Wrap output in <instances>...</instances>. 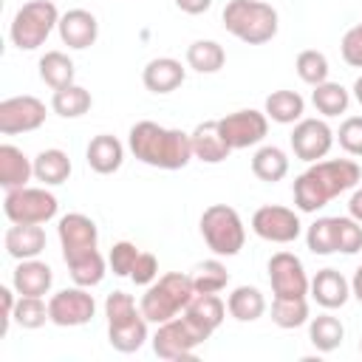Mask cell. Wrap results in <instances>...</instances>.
<instances>
[{"label": "cell", "instance_id": "13", "mask_svg": "<svg viewBox=\"0 0 362 362\" xmlns=\"http://www.w3.org/2000/svg\"><path fill=\"white\" fill-rule=\"evenodd\" d=\"M218 127L232 150H246V147H257L266 139L269 116L263 110L243 107V110H235V113H226L223 119H218Z\"/></svg>", "mask_w": 362, "mask_h": 362}, {"label": "cell", "instance_id": "41", "mask_svg": "<svg viewBox=\"0 0 362 362\" xmlns=\"http://www.w3.org/2000/svg\"><path fill=\"white\" fill-rule=\"evenodd\" d=\"M337 141L339 147L354 156V158H362V116H348L342 119L339 130H337Z\"/></svg>", "mask_w": 362, "mask_h": 362}, {"label": "cell", "instance_id": "20", "mask_svg": "<svg viewBox=\"0 0 362 362\" xmlns=\"http://www.w3.org/2000/svg\"><path fill=\"white\" fill-rule=\"evenodd\" d=\"M184 79H187V68H184L175 57H156V59H150V62L144 65V71H141L144 88H147L150 93H158V96L178 90V88L184 85Z\"/></svg>", "mask_w": 362, "mask_h": 362}, {"label": "cell", "instance_id": "36", "mask_svg": "<svg viewBox=\"0 0 362 362\" xmlns=\"http://www.w3.org/2000/svg\"><path fill=\"white\" fill-rule=\"evenodd\" d=\"M308 317V300L305 297H274L272 300V322L277 328L294 331L300 325H305Z\"/></svg>", "mask_w": 362, "mask_h": 362}, {"label": "cell", "instance_id": "24", "mask_svg": "<svg viewBox=\"0 0 362 362\" xmlns=\"http://www.w3.org/2000/svg\"><path fill=\"white\" fill-rule=\"evenodd\" d=\"M34 178V158H28L17 144H0V187L17 189Z\"/></svg>", "mask_w": 362, "mask_h": 362}, {"label": "cell", "instance_id": "7", "mask_svg": "<svg viewBox=\"0 0 362 362\" xmlns=\"http://www.w3.org/2000/svg\"><path fill=\"white\" fill-rule=\"evenodd\" d=\"M201 238L215 257H235L246 243V226L235 206L212 204L201 212Z\"/></svg>", "mask_w": 362, "mask_h": 362}, {"label": "cell", "instance_id": "25", "mask_svg": "<svg viewBox=\"0 0 362 362\" xmlns=\"http://www.w3.org/2000/svg\"><path fill=\"white\" fill-rule=\"evenodd\" d=\"M71 158L65 150L59 147H48V150H40L34 156V178L42 184V187H59L71 178Z\"/></svg>", "mask_w": 362, "mask_h": 362}, {"label": "cell", "instance_id": "35", "mask_svg": "<svg viewBox=\"0 0 362 362\" xmlns=\"http://www.w3.org/2000/svg\"><path fill=\"white\" fill-rule=\"evenodd\" d=\"M187 65L198 74H218L226 65V51L215 40H195L187 48Z\"/></svg>", "mask_w": 362, "mask_h": 362}, {"label": "cell", "instance_id": "30", "mask_svg": "<svg viewBox=\"0 0 362 362\" xmlns=\"http://www.w3.org/2000/svg\"><path fill=\"white\" fill-rule=\"evenodd\" d=\"M308 339L320 354H331L342 345L345 339V325L339 317H334L331 311H322L317 317L308 320Z\"/></svg>", "mask_w": 362, "mask_h": 362}, {"label": "cell", "instance_id": "4", "mask_svg": "<svg viewBox=\"0 0 362 362\" xmlns=\"http://www.w3.org/2000/svg\"><path fill=\"white\" fill-rule=\"evenodd\" d=\"M221 20H223V28L246 45H263L274 40L280 28L277 8L266 0H229L223 6Z\"/></svg>", "mask_w": 362, "mask_h": 362}, {"label": "cell", "instance_id": "21", "mask_svg": "<svg viewBox=\"0 0 362 362\" xmlns=\"http://www.w3.org/2000/svg\"><path fill=\"white\" fill-rule=\"evenodd\" d=\"M189 144H192V158H198L204 164H221L232 153V147L226 144V139L218 127V119L195 124V130L189 133Z\"/></svg>", "mask_w": 362, "mask_h": 362}, {"label": "cell", "instance_id": "1", "mask_svg": "<svg viewBox=\"0 0 362 362\" xmlns=\"http://www.w3.org/2000/svg\"><path fill=\"white\" fill-rule=\"evenodd\" d=\"M57 235H59V249L62 260L68 266V274L76 286L93 288L105 280L107 260L99 252V229L93 218L82 212H68L57 221Z\"/></svg>", "mask_w": 362, "mask_h": 362}, {"label": "cell", "instance_id": "22", "mask_svg": "<svg viewBox=\"0 0 362 362\" xmlns=\"http://www.w3.org/2000/svg\"><path fill=\"white\" fill-rule=\"evenodd\" d=\"M45 229L37 223H11L3 235L6 255L14 260H31L45 252Z\"/></svg>", "mask_w": 362, "mask_h": 362}, {"label": "cell", "instance_id": "15", "mask_svg": "<svg viewBox=\"0 0 362 362\" xmlns=\"http://www.w3.org/2000/svg\"><path fill=\"white\" fill-rule=\"evenodd\" d=\"M288 141H291V150H294V156L300 161L314 164V161H322L331 153V147L337 141V133L328 127L325 119H305L303 116L294 124Z\"/></svg>", "mask_w": 362, "mask_h": 362}, {"label": "cell", "instance_id": "17", "mask_svg": "<svg viewBox=\"0 0 362 362\" xmlns=\"http://www.w3.org/2000/svg\"><path fill=\"white\" fill-rule=\"evenodd\" d=\"M59 40L74 51H85L99 40V20L88 8H68L59 17Z\"/></svg>", "mask_w": 362, "mask_h": 362}, {"label": "cell", "instance_id": "6", "mask_svg": "<svg viewBox=\"0 0 362 362\" xmlns=\"http://www.w3.org/2000/svg\"><path fill=\"white\" fill-rule=\"evenodd\" d=\"M195 294V286H192V274H184V272H167L161 274L156 283L147 286V291L141 294L139 300V308L141 314L147 317V322H167L173 317H178L189 300Z\"/></svg>", "mask_w": 362, "mask_h": 362}, {"label": "cell", "instance_id": "10", "mask_svg": "<svg viewBox=\"0 0 362 362\" xmlns=\"http://www.w3.org/2000/svg\"><path fill=\"white\" fill-rule=\"evenodd\" d=\"M3 212L11 223H48L59 212V201L48 187H17L6 189L3 198Z\"/></svg>", "mask_w": 362, "mask_h": 362}, {"label": "cell", "instance_id": "27", "mask_svg": "<svg viewBox=\"0 0 362 362\" xmlns=\"http://www.w3.org/2000/svg\"><path fill=\"white\" fill-rule=\"evenodd\" d=\"M226 311L238 322H255L266 314V297L257 286H235L226 297Z\"/></svg>", "mask_w": 362, "mask_h": 362}, {"label": "cell", "instance_id": "31", "mask_svg": "<svg viewBox=\"0 0 362 362\" xmlns=\"http://www.w3.org/2000/svg\"><path fill=\"white\" fill-rule=\"evenodd\" d=\"M305 246L311 255H320V257L339 252V218L337 215L317 218L305 229Z\"/></svg>", "mask_w": 362, "mask_h": 362}, {"label": "cell", "instance_id": "14", "mask_svg": "<svg viewBox=\"0 0 362 362\" xmlns=\"http://www.w3.org/2000/svg\"><path fill=\"white\" fill-rule=\"evenodd\" d=\"M252 232L269 243H294L303 235L300 215L280 204H266L252 215Z\"/></svg>", "mask_w": 362, "mask_h": 362}, {"label": "cell", "instance_id": "45", "mask_svg": "<svg viewBox=\"0 0 362 362\" xmlns=\"http://www.w3.org/2000/svg\"><path fill=\"white\" fill-rule=\"evenodd\" d=\"M0 303H3V325H0V337L8 334L11 322H14V305H17V291L14 286H3L0 288Z\"/></svg>", "mask_w": 362, "mask_h": 362}, {"label": "cell", "instance_id": "50", "mask_svg": "<svg viewBox=\"0 0 362 362\" xmlns=\"http://www.w3.org/2000/svg\"><path fill=\"white\" fill-rule=\"evenodd\" d=\"M359 354H362V339H359Z\"/></svg>", "mask_w": 362, "mask_h": 362}, {"label": "cell", "instance_id": "38", "mask_svg": "<svg viewBox=\"0 0 362 362\" xmlns=\"http://www.w3.org/2000/svg\"><path fill=\"white\" fill-rule=\"evenodd\" d=\"M294 68H297V76H300L305 85H311V88L320 85V82H325L328 74H331L328 57H325L322 51H317V48H305V51H300Z\"/></svg>", "mask_w": 362, "mask_h": 362}, {"label": "cell", "instance_id": "2", "mask_svg": "<svg viewBox=\"0 0 362 362\" xmlns=\"http://www.w3.org/2000/svg\"><path fill=\"white\" fill-rule=\"evenodd\" d=\"M362 181V167L354 158H322L308 164L291 187L297 212H317L337 195L354 189Z\"/></svg>", "mask_w": 362, "mask_h": 362}, {"label": "cell", "instance_id": "48", "mask_svg": "<svg viewBox=\"0 0 362 362\" xmlns=\"http://www.w3.org/2000/svg\"><path fill=\"white\" fill-rule=\"evenodd\" d=\"M351 297L362 303V263H359V269H356L354 277H351Z\"/></svg>", "mask_w": 362, "mask_h": 362}, {"label": "cell", "instance_id": "34", "mask_svg": "<svg viewBox=\"0 0 362 362\" xmlns=\"http://www.w3.org/2000/svg\"><path fill=\"white\" fill-rule=\"evenodd\" d=\"M90 107H93L90 90L82 88V85H76V82L68 85V88L54 90V96H51V110H54L57 116H62V119H79V116H85Z\"/></svg>", "mask_w": 362, "mask_h": 362}, {"label": "cell", "instance_id": "47", "mask_svg": "<svg viewBox=\"0 0 362 362\" xmlns=\"http://www.w3.org/2000/svg\"><path fill=\"white\" fill-rule=\"evenodd\" d=\"M348 215L362 223V187H354V192L348 198Z\"/></svg>", "mask_w": 362, "mask_h": 362}, {"label": "cell", "instance_id": "23", "mask_svg": "<svg viewBox=\"0 0 362 362\" xmlns=\"http://www.w3.org/2000/svg\"><path fill=\"white\" fill-rule=\"evenodd\" d=\"M85 161L93 173L99 175H113L122 164H124V144L110 136V133H99L88 141V150H85Z\"/></svg>", "mask_w": 362, "mask_h": 362}, {"label": "cell", "instance_id": "42", "mask_svg": "<svg viewBox=\"0 0 362 362\" xmlns=\"http://www.w3.org/2000/svg\"><path fill=\"white\" fill-rule=\"evenodd\" d=\"M337 218H339V252L342 255L362 252V223L354 221L351 215H337Z\"/></svg>", "mask_w": 362, "mask_h": 362}, {"label": "cell", "instance_id": "28", "mask_svg": "<svg viewBox=\"0 0 362 362\" xmlns=\"http://www.w3.org/2000/svg\"><path fill=\"white\" fill-rule=\"evenodd\" d=\"M263 113L277 124H297L305 113V99L297 90H272L263 102Z\"/></svg>", "mask_w": 362, "mask_h": 362}, {"label": "cell", "instance_id": "5", "mask_svg": "<svg viewBox=\"0 0 362 362\" xmlns=\"http://www.w3.org/2000/svg\"><path fill=\"white\" fill-rule=\"evenodd\" d=\"M107 342L119 354H133L147 342V317L127 291H110L105 297Z\"/></svg>", "mask_w": 362, "mask_h": 362}, {"label": "cell", "instance_id": "49", "mask_svg": "<svg viewBox=\"0 0 362 362\" xmlns=\"http://www.w3.org/2000/svg\"><path fill=\"white\" fill-rule=\"evenodd\" d=\"M354 99H356V102L362 105V76H359V79L354 82Z\"/></svg>", "mask_w": 362, "mask_h": 362}, {"label": "cell", "instance_id": "29", "mask_svg": "<svg viewBox=\"0 0 362 362\" xmlns=\"http://www.w3.org/2000/svg\"><path fill=\"white\" fill-rule=\"evenodd\" d=\"M252 173L257 181H266V184H277L288 175V156L283 147L277 144H263L255 150L252 156Z\"/></svg>", "mask_w": 362, "mask_h": 362}, {"label": "cell", "instance_id": "16", "mask_svg": "<svg viewBox=\"0 0 362 362\" xmlns=\"http://www.w3.org/2000/svg\"><path fill=\"white\" fill-rule=\"evenodd\" d=\"M269 283L274 297H305L311 280L294 252H274L269 257Z\"/></svg>", "mask_w": 362, "mask_h": 362}, {"label": "cell", "instance_id": "3", "mask_svg": "<svg viewBox=\"0 0 362 362\" xmlns=\"http://www.w3.org/2000/svg\"><path fill=\"white\" fill-rule=\"evenodd\" d=\"M127 147L141 164L156 167V170H184L192 161L189 133L164 127L150 119H141L130 127Z\"/></svg>", "mask_w": 362, "mask_h": 362}, {"label": "cell", "instance_id": "39", "mask_svg": "<svg viewBox=\"0 0 362 362\" xmlns=\"http://www.w3.org/2000/svg\"><path fill=\"white\" fill-rule=\"evenodd\" d=\"M14 322L25 331L42 328L45 322H51L48 317V303L42 297H23L17 294V305H14Z\"/></svg>", "mask_w": 362, "mask_h": 362}, {"label": "cell", "instance_id": "44", "mask_svg": "<svg viewBox=\"0 0 362 362\" xmlns=\"http://www.w3.org/2000/svg\"><path fill=\"white\" fill-rule=\"evenodd\" d=\"M130 280L136 286H150L158 280V257L153 252H139V260L130 272Z\"/></svg>", "mask_w": 362, "mask_h": 362}, {"label": "cell", "instance_id": "11", "mask_svg": "<svg viewBox=\"0 0 362 362\" xmlns=\"http://www.w3.org/2000/svg\"><path fill=\"white\" fill-rule=\"evenodd\" d=\"M93 314H96V300L85 286L74 283V288H59L57 294L48 297V317L59 328L88 325Z\"/></svg>", "mask_w": 362, "mask_h": 362}, {"label": "cell", "instance_id": "43", "mask_svg": "<svg viewBox=\"0 0 362 362\" xmlns=\"http://www.w3.org/2000/svg\"><path fill=\"white\" fill-rule=\"evenodd\" d=\"M339 54L345 59V65L351 68H362V23L351 25L342 40H339Z\"/></svg>", "mask_w": 362, "mask_h": 362}, {"label": "cell", "instance_id": "12", "mask_svg": "<svg viewBox=\"0 0 362 362\" xmlns=\"http://www.w3.org/2000/svg\"><path fill=\"white\" fill-rule=\"evenodd\" d=\"M48 107L42 99L23 93V96H8L0 102V133L3 136H17V133H34L45 124Z\"/></svg>", "mask_w": 362, "mask_h": 362}, {"label": "cell", "instance_id": "18", "mask_svg": "<svg viewBox=\"0 0 362 362\" xmlns=\"http://www.w3.org/2000/svg\"><path fill=\"white\" fill-rule=\"evenodd\" d=\"M311 300L325 308V311H337L351 300V280L337 272V269H320L311 277V288H308Z\"/></svg>", "mask_w": 362, "mask_h": 362}, {"label": "cell", "instance_id": "40", "mask_svg": "<svg viewBox=\"0 0 362 362\" xmlns=\"http://www.w3.org/2000/svg\"><path fill=\"white\" fill-rule=\"evenodd\" d=\"M136 260H139V249H136V243H130V240H119V243H113L110 252H107V266H110V272H113L116 277H130Z\"/></svg>", "mask_w": 362, "mask_h": 362}, {"label": "cell", "instance_id": "19", "mask_svg": "<svg viewBox=\"0 0 362 362\" xmlns=\"http://www.w3.org/2000/svg\"><path fill=\"white\" fill-rule=\"evenodd\" d=\"M11 286L23 297H45L54 286V269L40 257L17 260V269L11 272Z\"/></svg>", "mask_w": 362, "mask_h": 362}, {"label": "cell", "instance_id": "8", "mask_svg": "<svg viewBox=\"0 0 362 362\" xmlns=\"http://www.w3.org/2000/svg\"><path fill=\"white\" fill-rule=\"evenodd\" d=\"M59 11L54 6V0H28L17 8V14L11 17L8 25V40L14 48L20 51H37L51 31L59 25Z\"/></svg>", "mask_w": 362, "mask_h": 362}, {"label": "cell", "instance_id": "26", "mask_svg": "<svg viewBox=\"0 0 362 362\" xmlns=\"http://www.w3.org/2000/svg\"><path fill=\"white\" fill-rule=\"evenodd\" d=\"M184 314L201 328V331H206L209 337L221 328V322H223V317H226V303L218 297V294H192V300H189V305L184 308Z\"/></svg>", "mask_w": 362, "mask_h": 362}, {"label": "cell", "instance_id": "46", "mask_svg": "<svg viewBox=\"0 0 362 362\" xmlns=\"http://www.w3.org/2000/svg\"><path fill=\"white\" fill-rule=\"evenodd\" d=\"M175 3V8L178 11H184V14H204V11H209L212 8V0H173Z\"/></svg>", "mask_w": 362, "mask_h": 362}, {"label": "cell", "instance_id": "9", "mask_svg": "<svg viewBox=\"0 0 362 362\" xmlns=\"http://www.w3.org/2000/svg\"><path fill=\"white\" fill-rule=\"evenodd\" d=\"M209 339L206 331H201L184 311L167 322H161L153 334V351L158 359H167V362H178V359H192L195 348L204 345Z\"/></svg>", "mask_w": 362, "mask_h": 362}, {"label": "cell", "instance_id": "33", "mask_svg": "<svg viewBox=\"0 0 362 362\" xmlns=\"http://www.w3.org/2000/svg\"><path fill=\"white\" fill-rule=\"evenodd\" d=\"M311 105L317 107V113H322L325 119H334V116H342L348 113V105H351V90L342 88L339 82H320L314 85L311 90Z\"/></svg>", "mask_w": 362, "mask_h": 362}, {"label": "cell", "instance_id": "32", "mask_svg": "<svg viewBox=\"0 0 362 362\" xmlns=\"http://www.w3.org/2000/svg\"><path fill=\"white\" fill-rule=\"evenodd\" d=\"M74 76H76V68H74V59L65 51H45L40 57V79L51 90L74 85Z\"/></svg>", "mask_w": 362, "mask_h": 362}, {"label": "cell", "instance_id": "37", "mask_svg": "<svg viewBox=\"0 0 362 362\" xmlns=\"http://www.w3.org/2000/svg\"><path fill=\"white\" fill-rule=\"evenodd\" d=\"M192 286H195L198 294H221L229 286V269L218 257L204 260L192 272Z\"/></svg>", "mask_w": 362, "mask_h": 362}]
</instances>
